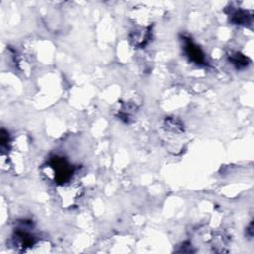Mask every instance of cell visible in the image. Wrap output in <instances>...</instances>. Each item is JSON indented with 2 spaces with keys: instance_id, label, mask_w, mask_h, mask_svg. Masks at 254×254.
<instances>
[{
  "instance_id": "2",
  "label": "cell",
  "mask_w": 254,
  "mask_h": 254,
  "mask_svg": "<svg viewBox=\"0 0 254 254\" xmlns=\"http://www.w3.org/2000/svg\"><path fill=\"white\" fill-rule=\"evenodd\" d=\"M24 227H18L15 229L13 234L14 245L20 248L22 251H28L29 248H32L36 244L35 235L28 230L27 222H24Z\"/></svg>"
},
{
  "instance_id": "6",
  "label": "cell",
  "mask_w": 254,
  "mask_h": 254,
  "mask_svg": "<svg viewBox=\"0 0 254 254\" xmlns=\"http://www.w3.org/2000/svg\"><path fill=\"white\" fill-rule=\"evenodd\" d=\"M252 14L243 10H235L230 14V20L236 25H246L251 22Z\"/></svg>"
},
{
  "instance_id": "1",
  "label": "cell",
  "mask_w": 254,
  "mask_h": 254,
  "mask_svg": "<svg viewBox=\"0 0 254 254\" xmlns=\"http://www.w3.org/2000/svg\"><path fill=\"white\" fill-rule=\"evenodd\" d=\"M48 168L52 172L53 179L56 183L63 185L69 181L71 175L73 174L72 166L63 157H53L51 158Z\"/></svg>"
},
{
  "instance_id": "5",
  "label": "cell",
  "mask_w": 254,
  "mask_h": 254,
  "mask_svg": "<svg viewBox=\"0 0 254 254\" xmlns=\"http://www.w3.org/2000/svg\"><path fill=\"white\" fill-rule=\"evenodd\" d=\"M228 60L237 69L245 68L250 64L249 59L246 56H244V55H242L241 53H238V52L231 53L228 56Z\"/></svg>"
},
{
  "instance_id": "3",
  "label": "cell",
  "mask_w": 254,
  "mask_h": 254,
  "mask_svg": "<svg viewBox=\"0 0 254 254\" xmlns=\"http://www.w3.org/2000/svg\"><path fill=\"white\" fill-rule=\"evenodd\" d=\"M183 49L189 60L197 65H205L206 59L202 50L189 37H183Z\"/></svg>"
},
{
  "instance_id": "4",
  "label": "cell",
  "mask_w": 254,
  "mask_h": 254,
  "mask_svg": "<svg viewBox=\"0 0 254 254\" xmlns=\"http://www.w3.org/2000/svg\"><path fill=\"white\" fill-rule=\"evenodd\" d=\"M151 37V28H141L139 30L133 31L130 34V42L133 46L138 48H143L150 40Z\"/></svg>"
}]
</instances>
